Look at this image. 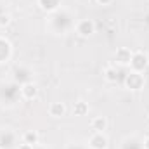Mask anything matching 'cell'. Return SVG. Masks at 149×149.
<instances>
[{
	"label": "cell",
	"instance_id": "6da1fadb",
	"mask_svg": "<svg viewBox=\"0 0 149 149\" xmlns=\"http://www.w3.org/2000/svg\"><path fill=\"white\" fill-rule=\"evenodd\" d=\"M74 28V19L71 16L70 10L66 9H59L52 14H49V19H47V30L52 33V35H66L70 33Z\"/></svg>",
	"mask_w": 149,
	"mask_h": 149
},
{
	"label": "cell",
	"instance_id": "7a4b0ae2",
	"mask_svg": "<svg viewBox=\"0 0 149 149\" xmlns=\"http://www.w3.org/2000/svg\"><path fill=\"white\" fill-rule=\"evenodd\" d=\"M130 71H135V73H144L149 68V56L144 50H134L132 52V59H130V64H128Z\"/></svg>",
	"mask_w": 149,
	"mask_h": 149
},
{
	"label": "cell",
	"instance_id": "3957f363",
	"mask_svg": "<svg viewBox=\"0 0 149 149\" xmlns=\"http://www.w3.org/2000/svg\"><path fill=\"white\" fill-rule=\"evenodd\" d=\"M74 33L80 38H90L95 33V23L88 17H83V19H78L74 23Z\"/></svg>",
	"mask_w": 149,
	"mask_h": 149
},
{
	"label": "cell",
	"instance_id": "277c9868",
	"mask_svg": "<svg viewBox=\"0 0 149 149\" xmlns=\"http://www.w3.org/2000/svg\"><path fill=\"white\" fill-rule=\"evenodd\" d=\"M144 83H146L144 74L142 73H135V71H128V73L125 74V80H123L125 88H127V90H132V92L144 88Z\"/></svg>",
	"mask_w": 149,
	"mask_h": 149
},
{
	"label": "cell",
	"instance_id": "5b68a950",
	"mask_svg": "<svg viewBox=\"0 0 149 149\" xmlns=\"http://www.w3.org/2000/svg\"><path fill=\"white\" fill-rule=\"evenodd\" d=\"M87 148L88 149H108L109 148V139L104 132H92V135L87 139Z\"/></svg>",
	"mask_w": 149,
	"mask_h": 149
},
{
	"label": "cell",
	"instance_id": "8992f818",
	"mask_svg": "<svg viewBox=\"0 0 149 149\" xmlns=\"http://www.w3.org/2000/svg\"><path fill=\"white\" fill-rule=\"evenodd\" d=\"M132 52L128 47H118L113 54V59H114V64L120 66V68H128L130 64V59H132Z\"/></svg>",
	"mask_w": 149,
	"mask_h": 149
},
{
	"label": "cell",
	"instance_id": "52a82bcc",
	"mask_svg": "<svg viewBox=\"0 0 149 149\" xmlns=\"http://www.w3.org/2000/svg\"><path fill=\"white\" fill-rule=\"evenodd\" d=\"M31 70L30 68H26V66H17V68H14V71H12V80H14V83L19 87V85H23V83H28V81H33V76H31Z\"/></svg>",
	"mask_w": 149,
	"mask_h": 149
},
{
	"label": "cell",
	"instance_id": "ba28073f",
	"mask_svg": "<svg viewBox=\"0 0 149 149\" xmlns=\"http://www.w3.org/2000/svg\"><path fill=\"white\" fill-rule=\"evenodd\" d=\"M19 97L23 101H35L38 97V85L35 81H28L19 85Z\"/></svg>",
	"mask_w": 149,
	"mask_h": 149
},
{
	"label": "cell",
	"instance_id": "9c48e42d",
	"mask_svg": "<svg viewBox=\"0 0 149 149\" xmlns=\"http://www.w3.org/2000/svg\"><path fill=\"white\" fill-rule=\"evenodd\" d=\"M12 52H14V49H12L10 40L0 35V64L9 63L10 57H12Z\"/></svg>",
	"mask_w": 149,
	"mask_h": 149
},
{
	"label": "cell",
	"instance_id": "30bf717a",
	"mask_svg": "<svg viewBox=\"0 0 149 149\" xmlns=\"http://www.w3.org/2000/svg\"><path fill=\"white\" fill-rule=\"evenodd\" d=\"M17 141V135L10 128H2L0 130V148L2 149H10Z\"/></svg>",
	"mask_w": 149,
	"mask_h": 149
},
{
	"label": "cell",
	"instance_id": "8fae6325",
	"mask_svg": "<svg viewBox=\"0 0 149 149\" xmlns=\"http://www.w3.org/2000/svg\"><path fill=\"white\" fill-rule=\"evenodd\" d=\"M38 9L45 14H52L63 7V0H37Z\"/></svg>",
	"mask_w": 149,
	"mask_h": 149
},
{
	"label": "cell",
	"instance_id": "7c38bea8",
	"mask_svg": "<svg viewBox=\"0 0 149 149\" xmlns=\"http://www.w3.org/2000/svg\"><path fill=\"white\" fill-rule=\"evenodd\" d=\"M66 111H68V108H66V104L61 102V101H54V102H50L49 108H47V113H49L50 118H63V116L66 114Z\"/></svg>",
	"mask_w": 149,
	"mask_h": 149
},
{
	"label": "cell",
	"instance_id": "4fadbf2b",
	"mask_svg": "<svg viewBox=\"0 0 149 149\" xmlns=\"http://www.w3.org/2000/svg\"><path fill=\"white\" fill-rule=\"evenodd\" d=\"M102 78L106 83H116L120 80V70L114 66V64H108L104 70H102Z\"/></svg>",
	"mask_w": 149,
	"mask_h": 149
},
{
	"label": "cell",
	"instance_id": "5bb4252c",
	"mask_svg": "<svg viewBox=\"0 0 149 149\" xmlns=\"http://www.w3.org/2000/svg\"><path fill=\"white\" fill-rule=\"evenodd\" d=\"M120 149H142V139H139L137 135H128L121 141Z\"/></svg>",
	"mask_w": 149,
	"mask_h": 149
},
{
	"label": "cell",
	"instance_id": "9a60e30c",
	"mask_svg": "<svg viewBox=\"0 0 149 149\" xmlns=\"http://www.w3.org/2000/svg\"><path fill=\"white\" fill-rule=\"evenodd\" d=\"M21 142L24 144H30V146H35L37 148L40 144V135H38L37 130H26L21 134Z\"/></svg>",
	"mask_w": 149,
	"mask_h": 149
},
{
	"label": "cell",
	"instance_id": "2e32d148",
	"mask_svg": "<svg viewBox=\"0 0 149 149\" xmlns=\"http://www.w3.org/2000/svg\"><path fill=\"white\" fill-rule=\"evenodd\" d=\"M90 128H92V132H106L108 130L106 116H94L90 120Z\"/></svg>",
	"mask_w": 149,
	"mask_h": 149
},
{
	"label": "cell",
	"instance_id": "e0dca14e",
	"mask_svg": "<svg viewBox=\"0 0 149 149\" xmlns=\"http://www.w3.org/2000/svg\"><path fill=\"white\" fill-rule=\"evenodd\" d=\"M90 111V106H88V102H85V101H76L73 102V116H87Z\"/></svg>",
	"mask_w": 149,
	"mask_h": 149
},
{
	"label": "cell",
	"instance_id": "ac0fdd59",
	"mask_svg": "<svg viewBox=\"0 0 149 149\" xmlns=\"http://www.w3.org/2000/svg\"><path fill=\"white\" fill-rule=\"evenodd\" d=\"M10 21H12L10 14H9V12H3V14L0 16V28H5V26H9V24H10Z\"/></svg>",
	"mask_w": 149,
	"mask_h": 149
},
{
	"label": "cell",
	"instance_id": "d6986e66",
	"mask_svg": "<svg viewBox=\"0 0 149 149\" xmlns=\"http://www.w3.org/2000/svg\"><path fill=\"white\" fill-rule=\"evenodd\" d=\"M64 149H88L87 144H81V142H68Z\"/></svg>",
	"mask_w": 149,
	"mask_h": 149
},
{
	"label": "cell",
	"instance_id": "ffe728a7",
	"mask_svg": "<svg viewBox=\"0 0 149 149\" xmlns=\"http://www.w3.org/2000/svg\"><path fill=\"white\" fill-rule=\"evenodd\" d=\"M114 0H95V3L97 5H102V7H108V5H111Z\"/></svg>",
	"mask_w": 149,
	"mask_h": 149
},
{
	"label": "cell",
	"instance_id": "44dd1931",
	"mask_svg": "<svg viewBox=\"0 0 149 149\" xmlns=\"http://www.w3.org/2000/svg\"><path fill=\"white\" fill-rule=\"evenodd\" d=\"M142 149H149V135L142 139Z\"/></svg>",
	"mask_w": 149,
	"mask_h": 149
},
{
	"label": "cell",
	"instance_id": "7402d4cb",
	"mask_svg": "<svg viewBox=\"0 0 149 149\" xmlns=\"http://www.w3.org/2000/svg\"><path fill=\"white\" fill-rule=\"evenodd\" d=\"M17 149H35V146H30V144H24V142H21V144L17 146Z\"/></svg>",
	"mask_w": 149,
	"mask_h": 149
},
{
	"label": "cell",
	"instance_id": "603a6c76",
	"mask_svg": "<svg viewBox=\"0 0 149 149\" xmlns=\"http://www.w3.org/2000/svg\"><path fill=\"white\" fill-rule=\"evenodd\" d=\"M5 92H7V95H10V87H9V85L5 87ZM12 102H14V101H12V99H9V104H12Z\"/></svg>",
	"mask_w": 149,
	"mask_h": 149
},
{
	"label": "cell",
	"instance_id": "cb8c5ba5",
	"mask_svg": "<svg viewBox=\"0 0 149 149\" xmlns=\"http://www.w3.org/2000/svg\"><path fill=\"white\" fill-rule=\"evenodd\" d=\"M3 12H5V9H3V7H2V5H0V16H2V14H3Z\"/></svg>",
	"mask_w": 149,
	"mask_h": 149
},
{
	"label": "cell",
	"instance_id": "d4e9b609",
	"mask_svg": "<svg viewBox=\"0 0 149 149\" xmlns=\"http://www.w3.org/2000/svg\"><path fill=\"white\" fill-rule=\"evenodd\" d=\"M148 116H149V114H148Z\"/></svg>",
	"mask_w": 149,
	"mask_h": 149
}]
</instances>
